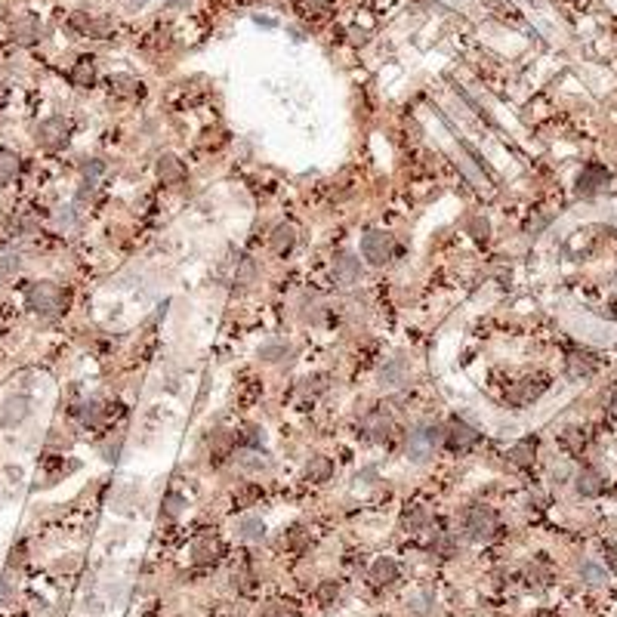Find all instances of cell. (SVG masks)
<instances>
[{
	"label": "cell",
	"mask_w": 617,
	"mask_h": 617,
	"mask_svg": "<svg viewBox=\"0 0 617 617\" xmlns=\"http://www.w3.org/2000/svg\"><path fill=\"white\" fill-rule=\"evenodd\" d=\"M438 442H445V426L438 423H420L405 438V454L410 463H426L435 454Z\"/></svg>",
	"instance_id": "1"
},
{
	"label": "cell",
	"mask_w": 617,
	"mask_h": 617,
	"mask_svg": "<svg viewBox=\"0 0 617 617\" xmlns=\"http://www.w3.org/2000/svg\"><path fill=\"white\" fill-rule=\"evenodd\" d=\"M25 300H28V308H31L34 315L46 318V321L65 312L62 291H59V287H56L53 281H37V284H31V287H28V294H25Z\"/></svg>",
	"instance_id": "2"
},
{
	"label": "cell",
	"mask_w": 617,
	"mask_h": 617,
	"mask_svg": "<svg viewBox=\"0 0 617 617\" xmlns=\"http://www.w3.org/2000/svg\"><path fill=\"white\" fill-rule=\"evenodd\" d=\"M497 512H494L491 507H482V503H475V507H470L463 512L460 519V528L463 534L475 540V544H482V540H491L494 534H497Z\"/></svg>",
	"instance_id": "3"
},
{
	"label": "cell",
	"mask_w": 617,
	"mask_h": 617,
	"mask_svg": "<svg viewBox=\"0 0 617 617\" xmlns=\"http://www.w3.org/2000/svg\"><path fill=\"white\" fill-rule=\"evenodd\" d=\"M479 442H482V432L475 426H470L466 420H460V417H454V420H447V426H445V445H447V451L451 454H470V451H475L479 447Z\"/></svg>",
	"instance_id": "4"
},
{
	"label": "cell",
	"mask_w": 617,
	"mask_h": 617,
	"mask_svg": "<svg viewBox=\"0 0 617 617\" xmlns=\"http://www.w3.org/2000/svg\"><path fill=\"white\" fill-rule=\"evenodd\" d=\"M392 254H395V238L383 229H370L368 235L361 238V256L368 259L370 266H386Z\"/></svg>",
	"instance_id": "5"
},
{
	"label": "cell",
	"mask_w": 617,
	"mask_h": 617,
	"mask_svg": "<svg viewBox=\"0 0 617 617\" xmlns=\"http://www.w3.org/2000/svg\"><path fill=\"white\" fill-rule=\"evenodd\" d=\"M68 136H71V124H68V118H62V115L46 118V120H41V127H37V142L43 148H50V152L62 148L68 142Z\"/></svg>",
	"instance_id": "6"
},
{
	"label": "cell",
	"mask_w": 617,
	"mask_h": 617,
	"mask_svg": "<svg viewBox=\"0 0 617 617\" xmlns=\"http://www.w3.org/2000/svg\"><path fill=\"white\" fill-rule=\"evenodd\" d=\"M392 429H395V420H392V414L389 410H383V408H373V410H368V414L361 417V435L368 438V442H373V445L386 442Z\"/></svg>",
	"instance_id": "7"
},
{
	"label": "cell",
	"mask_w": 617,
	"mask_h": 617,
	"mask_svg": "<svg viewBox=\"0 0 617 617\" xmlns=\"http://www.w3.org/2000/svg\"><path fill=\"white\" fill-rule=\"evenodd\" d=\"M31 417V398L25 392H13L0 408V429H16Z\"/></svg>",
	"instance_id": "8"
},
{
	"label": "cell",
	"mask_w": 617,
	"mask_h": 617,
	"mask_svg": "<svg viewBox=\"0 0 617 617\" xmlns=\"http://www.w3.org/2000/svg\"><path fill=\"white\" fill-rule=\"evenodd\" d=\"M358 278H361V259H358V254H340L333 259V281L336 284H343V287H352V284H358Z\"/></svg>",
	"instance_id": "9"
},
{
	"label": "cell",
	"mask_w": 617,
	"mask_h": 617,
	"mask_svg": "<svg viewBox=\"0 0 617 617\" xmlns=\"http://www.w3.org/2000/svg\"><path fill=\"white\" fill-rule=\"evenodd\" d=\"M9 34H13V41L19 46H31V43L41 41V19L31 16V13L19 16L13 22V28H9Z\"/></svg>",
	"instance_id": "10"
},
{
	"label": "cell",
	"mask_w": 617,
	"mask_h": 617,
	"mask_svg": "<svg viewBox=\"0 0 617 617\" xmlns=\"http://www.w3.org/2000/svg\"><path fill=\"white\" fill-rule=\"evenodd\" d=\"M157 180L164 185H170V189H180L185 182V167L176 155H161L157 157Z\"/></svg>",
	"instance_id": "11"
},
{
	"label": "cell",
	"mask_w": 617,
	"mask_h": 617,
	"mask_svg": "<svg viewBox=\"0 0 617 617\" xmlns=\"http://www.w3.org/2000/svg\"><path fill=\"white\" fill-rule=\"evenodd\" d=\"M605 182H608V170L599 167V164H586L581 170V176H577V192L581 195H596Z\"/></svg>",
	"instance_id": "12"
},
{
	"label": "cell",
	"mask_w": 617,
	"mask_h": 617,
	"mask_svg": "<svg viewBox=\"0 0 617 617\" xmlns=\"http://www.w3.org/2000/svg\"><path fill=\"white\" fill-rule=\"evenodd\" d=\"M398 574H401V568H398L395 559H389V556H380L377 562L370 565V584L373 586H392L398 581Z\"/></svg>",
	"instance_id": "13"
},
{
	"label": "cell",
	"mask_w": 617,
	"mask_h": 617,
	"mask_svg": "<svg viewBox=\"0 0 617 617\" xmlns=\"http://www.w3.org/2000/svg\"><path fill=\"white\" fill-rule=\"evenodd\" d=\"M296 244V229L287 226V222H281V226L272 229V235H269V247H272L275 256H287Z\"/></svg>",
	"instance_id": "14"
},
{
	"label": "cell",
	"mask_w": 617,
	"mask_h": 617,
	"mask_svg": "<svg viewBox=\"0 0 617 617\" xmlns=\"http://www.w3.org/2000/svg\"><path fill=\"white\" fill-rule=\"evenodd\" d=\"M408 373H410V368H408L405 358H392L389 364H383V370H380V386L383 389L401 386V383H408Z\"/></svg>",
	"instance_id": "15"
},
{
	"label": "cell",
	"mask_w": 617,
	"mask_h": 617,
	"mask_svg": "<svg viewBox=\"0 0 617 617\" xmlns=\"http://www.w3.org/2000/svg\"><path fill=\"white\" fill-rule=\"evenodd\" d=\"M534 457H537V438H519V442L509 447V460H512V466H519V470H528V466L534 463Z\"/></svg>",
	"instance_id": "16"
},
{
	"label": "cell",
	"mask_w": 617,
	"mask_h": 617,
	"mask_svg": "<svg viewBox=\"0 0 617 617\" xmlns=\"http://www.w3.org/2000/svg\"><path fill=\"white\" fill-rule=\"evenodd\" d=\"M574 484H577V491H581V497H599V494L605 491V479H602V472L599 470H581V475L574 479Z\"/></svg>",
	"instance_id": "17"
},
{
	"label": "cell",
	"mask_w": 617,
	"mask_h": 617,
	"mask_svg": "<svg viewBox=\"0 0 617 617\" xmlns=\"http://www.w3.org/2000/svg\"><path fill=\"white\" fill-rule=\"evenodd\" d=\"M306 479L312 482V484H324V482H331L333 479V460L331 457H312V460L306 463Z\"/></svg>",
	"instance_id": "18"
},
{
	"label": "cell",
	"mask_w": 617,
	"mask_h": 617,
	"mask_svg": "<svg viewBox=\"0 0 617 617\" xmlns=\"http://www.w3.org/2000/svg\"><path fill=\"white\" fill-rule=\"evenodd\" d=\"M74 25H78L83 34H90V37H105L111 28H115V22H111L108 16H78V19H74Z\"/></svg>",
	"instance_id": "19"
},
{
	"label": "cell",
	"mask_w": 617,
	"mask_h": 617,
	"mask_svg": "<svg viewBox=\"0 0 617 617\" xmlns=\"http://www.w3.org/2000/svg\"><path fill=\"white\" fill-rule=\"evenodd\" d=\"M596 373V361L590 358V355L584 352H571L568 355V377L571 380H586Z\"/></svg>",
	"instance_id": "20"
},
{
	"label": "cell",
	"mask_w": 617,
	"mask_h": 617,
	"mask_svg": "<svg viewBox=\"0 0 617 617\" xmlns=\"http://www.w3.org/2000/svg\"><path fill=\"white\" fill-rule=\"evenodd\" d=\"M238 537L244 540V544H259V540L266 537V525H263V519H256V516H244L238 522Z\"/></svg>",
	"instance_id": "21"
},
{
	"label": "cell",
	"mask_w": 617,
	"mask_h": 617,
	"mask_svg": "<svg viewBox=\"0 0 617 617\" xmlns=\"http://www.w3.org/2000/svg\"><path fill=\"white\" fill-rule=\"evenodd\" d=\"M96 81V62L93 59H78L71 68V83L74 87H93Z\"/></svg>",
	"instance_id": "22"
},
{
	"label": "cell",
	"mask_w": 617,
	"mask_h": 617,
	"mask_svg": "<svg viewBox=\"0 0 617 617\" xmlns=\"http://www.w3.org/2000/svg\"><path fill=\"white\" fill-rule=\"evenodd\" d=\"M102 420H105V408H102V401L99 398L83 401L81 405V423L87 429H96V426H102Z\"/></svg>",
	"instance_id": "23"
},
{
	"label": "cell",
	"mask_w": 617,
	"mask_h": 617,
	"mask_svg": "<svg viewBox=\"0 0 617 617\" xmlns=\"http://www.w3.org/2000/svg\"><path fill=\"white\" fill-rule=\"evenodd\" d=\"M429 525V516H426V509L423 507H410L405 516H401V528L405 531H410V534H417V531H423Z\"/></svg>",
	"instance_id": "24"
},
{
	"label": "cell",
	"mask_w": 617,
	"mask_h": 617,
	"mask_svg": "<svg viewBox=\"0 0 617 617\" xmlns=\"http://www.w3.org/2000/svg\"><path fill=\"white\" fill-rule=\"evenodd\" d=\"M192 559H195V565H207V562H213V559H217V544H213L210 537L195 540V546H192Z\"/></svg>",
	"instance_id": "25"
},
{
	"label": "cell",
	"mask_w": 617,
	"mask_h": 617,
	"mask_svg": "<svg viewBox=\"0 0 617 617\" xmlns=\"http://www.w3.org/2000/svg\"><path fill=\"white\" fill-rule=\"evenodd\" d=\"M287 355H291V346H287L284 340H272V343H266L263 349H259V358H263V361H269V364L284 361Z\"/></svg>",
	"instance_id": "26"
},
{
	"label": "cell",
	"mask_w": 617,
	"mask_h": 617,
	"mask_svg": "<svg viewBox=\"0 0 617 617\" xmlns=\"http://www.w3.org/2000/svg\"><path fill=\"white\" fill-rule=\"evenodd\" d=\"M111 90L118 93V96H136L139 93V81L133 74H111Z\"/></svg>",
	"instance_id": "27"
},
{
	"label": "cell",
	"mask_w": 617,
	"mask_h": 617,
	"mask_svg": "<svg viewBox=\"0 0 617 617\" xmlns=\"http://www.w3.org/2000/svg\"><path fill=\"white\" fill-rule=\"evenodd\" d=\"M19 176V155L13 152H0V185L13 182Z\"/></svg>",
	"instance_id": "28"
},
{
	"label": "cell",
	"mask_w": 617,
	"mask_h": 617,
	"mask_svg": "<svg viewBox=\"0 0 617 617\" xmlns=\"http://www.w3.org/2000/svg\"><path fill=\"white\" fill-rule=\"evenodd\" d=\"M454 549H457L454 537L445 534V531H438V534L432 537V544H429V553H432V556H442V559H451Z\"/></svg>",
	"instance_id": "29"
},
{
	"label": "cell",
	"mask_w": 617,
	"mask_h": 617,
	"mask_svg": "<svg viewBox=\"0 0 617 617\" xmlns=\"http://www.w3.org/2000/svg\"><path fill=\"white\" fill-rule=\"evenodd\" d=\"M238 466L247 472H259V470H266L269 463L263 460V454H256V447H247L244 454H238Z\"/></svg>",
	"instance_id": "30"
},
{
	"label": "cell",
	"mask_w": 617,
	"mask_h": 617,
	"mask_svg": "<svg viewBox=\"0 0 617 617\" xmlns=\"http://www.w3.org/2000/svg\"><path fill=\"white\" fill-rule=\"evenodd\" d=\"M315 599H318V605H333L336 599H340V584L336 581H321L318 584V590H315Z\"/></svg>",
	"instance_id": "31"
},
{
	"label": "cell",
	"mask_w": 617,
	"mask_h": 617,
	"mask_svg": "<svg viewBox=\"0 0 617 617\" xmlns=\"http://www.w3.org/2000/svg\"><path fill=\"white\" fill-rule=\"evenodd\" d=\"M577 574H581V581L593 584V586L605 584V568H602V565H596V562H581V568H577Z\"/></svg>",
	"instance_id": "32"
},
{
	"label": "cell",
	"mask_w": 617,
	"mask_h": 617,
	"mask_svg": "<svg viewBox=\"0 0 617 617\" xmlns=\"http://www.w3.org/2000/svg\"><path fill=\"white\" fill-rule=\"evenodd\" d=\"M16 586H19V584H16V571H13V568H6V574L0 577V602H4V605L13 602Z\"/></svg>",
	"instance_id": "33"
},
{
	"label": "cell",
	"mask_w": 617,
	"mask_h": 617,
	"mask_svg": "<svg viewBox=\"0 0 617 617\" xmlns=\"http://www.w3.org/2000/svg\"><path fill=\"white\" fill-rule=\"evenodd\" d=\"M53 222H56V229H62V232L71 229L74 222H78V210H74V207H59V210H56V217H53Z\"/></svg>",
	"instance_id": "34"
},
{
	"label": "cell",
	"mask_w": 617,
	"mask_h": 617,
	"mask_svg": "<svg viewBox=\"0 0 617 617\" xmlns=\"http://www.w3.org/2000/svg\"><path fill=\"white\" fill-rule=\"evenodd\" d=\"M81 173H83V182H87V185H96V182H99V176L105 173V164H102V161H87V164H83V170H81Z\"/></svg>",
	"instance_id": "35"
},
{
	"label": "cell",
	"mask_w": 617,
	"mask_h": 617,
	"mask_svg": "<svg viewBox=\"0 0 617 617\" xmlns=\"http://www.w3.org/2000/svg\"><path fill=\"white\" fill-rule=\"evenodd\" d=\"M470 232H472L475 241H488V235H491L488 219H484V217H470Z\"/></svg>",
	"instance_id": "36"
},
{
	"label": "cell",
	"mask_w": 617,
	"mask_h": 617,
	"mask_svg": "<svg viewBox=\"0 0 617 617\" xmlns=\"http://www.w3.org/2000/svg\"><path fill=\"white\" fill-rule=\"evenodd\" d=\"M182 507H185V500L180 497V494H167L164 497V516L167 519H176L182 512Z\"/></svg>",
	"instance_id": "37"
},
{
	"label": "cell",
	"mask_w": 617,
	"mask_h": 617,
	"mask_svg": "<svg viewBox=\"0 0 617 617\" xmlns=\"http://www.w3.org/2000/svg\"><path fill=\"white\" fill-rule=\"evenodd\" d=\"M25 559H28V544H25V540H19V544L9 549V568L16 571L19 565H25Z\"/></svg>",
	"instance_id": "38"
},
{
	"label": "cell",
	"mask_w": 617,
	"mask_h": 617,
	"mask_svg": "<svg viewBox=\"0 0 617 617\" xmlns=\"http://www.w3.org/2000/svg\"><path fill=\"white\" fill-rule=\"evenodd\" d=\"M19 254H6V256H0V278H9V275H16L19 272Z\"/></svg>",
	"instance_id": "39"
},
{
	"label": "cell",
	"mask_w": 617,
	"mask_h": 617,
	"mask_svg": "<svg viewBox=\"0 0 617 617\" xmlns=\"http://www.w3.org/2000/svg\"><path fill=\"white\" fill-rule=\"evenodd\" d=\"M241 442H244L247 447H259V445L266 442V435H263V429H259V426H247L244 435H241Z\"/></svg>",
	"instance_id": "40"
},
{
	"label": "cell",
	"mask_w": 617,
	"mask_h": 617,
	"mask_svg": "<svg viewBox=\"0 0 617 617\" xmlns=\"http://www.w3.org/2000/svg\"><path fill=\"white\" fill-rule=\"evenodd\" d=\"M118 454H120V435H115V442L108 438L105 447H102V457H105V460H111V463L118 460Z\"/></svg>",
	"instance_id": "41"
},
{
	"label": "cell",
	"mask_w": 617,
	"mask_h": 617,
	"mask_svg": "<svg viewBox=\"0 0 617 617\" xmlns=\"http://www.w3.org/2000/svg\"><path fill=\"white\" fill-rule=\"evenodd\" d=\"M308 540V534H306V528H300V525H294L291 528V534H287V546H303Z\"/></svg>",
	"instance_id": "42"
},
{
	"label": "cell",
	"mask_w": 617,
	"mask_h": 617,
	"mask_svg": "<svg viewBox=\"0 0 617 617\" xmlns=\"http://www.w3.org/2000/svg\"><path fill=\"white\" fill-rule=\"evenodd\" d=\"M256 617H287V614H284L281 602H269V605H263V611H259Z\"/></svg>",
	"instance_id": "43"
},
{
	"label": "cell",
	"mask_w": 617,
	"mask_h": 617,
	"mask_svg": "<svg viewBox=\"0 0 617 617\" xmlns=\"http://www.w3.org/2000/svg\"><path fill=\"white\" fill-rule=\"evenodd\" d=\"M605 565L617 574V546L614 544H605Z\"/></svg>",
	"instance_id": "44"
},
{
	"label": "cell",
	"mask_w": 617,
	"mask_h": 617,
	"mask_svg": "<svg viewBox=\"0 0 617 617\" xmlns=\"http://www.w3.org/2000/svg\"><path fill=\"white\" fill-rule=\"evenodd\" d=\"M71 445V438L68 435H59V432H53L50 435V447H68Z\"/></svg>",
	"instance_id": "45"
},
{
	"label": "cell",
	"mask_w": 617,
	"mask_h": 617,
	"mask_svg": "<svg viewBox=\"0 0 617 617\" xmlns=\"http://www.w3.org/2000/svg\"><path fill=\"white\" fill-rule=\"evenodd\" d=\"M324 380H327V377H321V373H318V377L306 380V389H312V392H321V389H324Z\"/></svg>",
	"instance_id": "46"
},
{
	"label": "cell",
	"mask_w": 617,
	"mask_h": 617,
	"mask_svg": "<svg viewBox=\"0 0 617 617\" xmlns=\"http://www.w3.org/2000/svg\"><path fill=\"white\" fill-rule=\"evenodd\" d=\"M608 410H611V417L617 420V389L611 392V398H608Z\"/></svg>",
	"instance_id": "47"
},
{
	"label": "cell",
	"mask_w": 617,
	"mask_h": 617,
	"mask_svg": "<svg viewBox=\"0 0 617 617\" xmlns=\"http://www.w3.org/2000/svg\"><path fill=\"white\" fill-rule=\"evenodd\" d=\"M167 4H170V6H180V9H185V6L192 4V0H167Z\"/></svg>",
	"instance_id": "48"
},
{
	"label": "cell",
	"mask_w": 617,
	"mask_h": 617,
	"mask_svg": "<svg viewBox=\"0 0 617 617\" xmlns=\"http://www.w3.org/2000/svg\"><path fill=\"white\" fill-rule=\"evenodd\" d=\"M4 102H6V83L0 81V105H4Z\"/></svg>",
	"instance_id": "49"
},
{
	"label": "cell",
	"mask_w": 617,
	"mask_h": 617,
	"mask_svg": "<svg viewBox=\"0 0 617 617\" xmlns=\"http://www.w3.org/2000/svg\"><path fill=\"white\" fill-rule=\"evenodd\" d=\"M534 617H559V614H553V611H537Z\"/></svg>",
	"instance_id": "50"
},
{
	"label": "cell",
	"mask_w": 617,
	"mask_h": 617,
	"mask_svg": "<svg viewBox=\"0 0 617 617\" xmlns=\"http://www.w3.org/2000/svg\"><path fill=\"white\" fill-rule=\"evenodd\" d=\"M127 4H130V6H142L145 0H127Z\"/></svg>",
	"instance_id": "51"
},
{
	"label": "cell",
	"mask_w": 617,
	"mask_h": 617,
	"mask_svg": "<svg viewBox=\"0 0 617 617\" xmlns=\"http://www.w3.org/2000/svg\"><path fill=\"white\" fill-rule=\"evenodd\" d=\"M611 308H614V315H617V300H611Z\"/></svg>",
	"instance_id": "52"
}]
</instances>
